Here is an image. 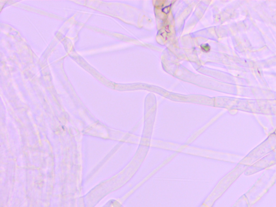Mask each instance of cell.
I'll list each match as a JSON object with an SVG mask.
<instances>
[{
  "mask_svg": "<svg viewBox=\"0 0 276 207\" xmlns=\"http://www.w3.org/2000/svg\"><path fill=\"white\" fill-rule=\"evenodd\" d=\"M201 48L202 51L206 52H208L210 50V47L208 44H203L201 46Z\"/></svg>",
  "mask_w": 276,
  "mask_h": 207,
  "instance_id": "1",
  "label": "cell"
}]
</instances>
